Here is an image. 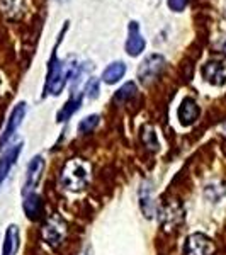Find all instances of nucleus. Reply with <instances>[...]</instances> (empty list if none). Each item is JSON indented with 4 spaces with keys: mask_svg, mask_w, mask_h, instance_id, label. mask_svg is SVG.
<instances>
[{
    "mask_svg": "<svg viewBox=\"0 0 226 255\" xmlns=\"http://www.w3.org/2000/svg\"><path fill=\"white\" fill-rule=\"evenodd\" d=\"M90 172H92V167H90L87 160L72 158L61 168L60 182L68 191H84L90 182Z\"/></svg>",
    "mask_w": 226,
    "mask_h": 255,
    "instance_id": "nucleus-1",
    "label": "nucleus"
},
{
    "mask_svg": "<svg viewBox=\"0 0 226 255\" xmlns=\"http://www.w3.org/2000/svg\"><path fill=\"white\" fill-rule=\"evenodd\" d=\"M56 48H55V51H53L51 60H49V65H48V77H46V84H44V96H48V94H51V96H60V94L63 92L65 85H67L68 79H72L73 70H75V65H68L67 61L58 60Z\"/></svg>",
    "mask_w": 226,
    "mask_h": 255,
    "instance_id": "nucleus-2",
    "label": "nucleus"
},
{
    "mask_svg": "<svg viewBox=\"0 0 226 255\" xmlns=\"http://www.w3.org/2000/svg\"><path fill=\"white\" fill-rule=\"evenodd\" d=\"M41 235H43V240L49 247H58L65 240V237H67V223L58 215L49 216L46 223L43 225Z\"/></svg>",
    "mask_w": 226,
    "mask_h": 255,
    "instance_id": "nucleus-3",
    "label": "nucleus"
},
{
    "mask_svg": "<svg viewBox=\"0 0 226 255\" xmlns=\"http://www.w3.org/2000/svg\"><path fill=\"white\" fill-rule=\"evenodd\" d=\"M165 68V60H163L162 55H150L143 60V63L139 65L138 68V79L141 84H151L160 73Z\"/></svg>",
    "mask_w": 226,
    "mask_h": 255,
    "instance_id": "nucleus-4",
    "label": "nucleus"
},
{
    "mask_svg": "<svg viewBox=\"0 0 226 255\" xmlns=\"http://www.w3.org/2000/svg\"><path fill=\"white\" fill-rule=\"evenodd\" d=\"M216 247L204 233H192L184 245V255H215Z\"/></svg>",
    "mask_w": 226,
    "mask_h": 255,
    "instance_id": "nucleus-5",
    "label": "nucleus"
},
{
    "mask_svg": "<svg viewBox=\"0 0 226 255\" xmlns=\"http://www.w3.org/2000/svg\"><path fill=\"white\" fill-rule=\"evenodd\" d=\"M44 165H46V162H44V158L39 157V155H38V157H34L29 162L27 170H26V180H24V187H22V194L24 196L34 192L36 186H38L41 177H43Z\"/></svg>",
    "mask_w": 226,
    "mask_h": 255,
    "instance_id": "nucleus-6",
    "label": "nucleus"
},
{
    "mask_svg": "<svg viewBox=\"0 0 226 255\" xmlns=\"http://www.w3.org/2000/svg\"><path fill=\"white\" fill-rule=\"evenodd\" d=\"M203 77L208 84L215 85V87H223L226 84V61L209 60L203 67Z\"/></svg>",
    "mask_w": 226,
    "mask_h": 255,
    "instance_id": "nucleus-7",
    "label": "nucleus"
},
{
    "mask_svg": "<svg viewBox=\"0 0 226 255\" xmlns=\"http://www.w3.org/2000/svg\"><path fill=\"white\" fill-rule=\"evenodd\" d=\"M24 116H26V104H24V102H19V104L12 109L9 121H7V125H5V129H3V133L0 134V150H2V148L10 141V138L15 134V131L19 129Z\"/></svg>",
    "mask_w": 226,
    "mask_h": 255,
    "instance_id": "nucleus-8",
    "label": "nucleus"
},
{
    "mask_svg": "<svg viewBox=\"0 0 226 255\" xmlns=\"http://www.w3.org/2000/svg\"><path fill=\"white\" fill-rule=\"evenodd\" d=\"M20 151H22V143H15V145L7 148L2 153V157H0V187L5 182L9 172L12 170V167L15 165V162H17Z\"/></svg>",
    "mask_w": 226,
    "mask_h": 255,
    "instance_id": "nucleus-9",
    "label": "nucleus"
},
{
    "mask_svg": "<svg viewBox=\"0 0 226 255\" xmlns=\"http://www.w3.org/2000/svg\"><path fill=\"white\" fill-rule=\"evenodd\" d=\"M128 41H126V53L129 56H138L141 55V51L145 49L146 43H145V38L141 36L139 32V26L136 20H131L129 26H128Z\"/></svg>",
    "mask_w": 226,
    "mask_h": 255,
    "instance_id": "nucleus-10",
    "label": "nucleus"
},
{
    "mask_svg": "<svg viewBox=\"0 0 226 255\" xmlns=\"http://www.w3.org/2000/svg\"><path fill=\"white\" fill-rule=\"evenodd\" d=\"M199 106H197V102L194 99L191 97H186L182 102H180L179 109H177V116H179V121L182 126H191L194 125L197 121V118H199Z\"/></svg>",
    "mask_w": 226,
    "mask_h": 255,
    "instance_id": "nucleus-11",
    "label": "nucleus"
},
{
    "mask_svg": "<svg viewBox=\"0 0 226 255\" xmlns=\"http://www.w3.org/2000/svg\"><path fill=\"white\" fill-rule=\"evenodd\" d=\"M22 208H24V213L29 220L36 221L43 216V201L41 197L36 194V192H31V194L24 196V203H22Z\"/></svg>",
    "mask_w": 226,
    "mask_h": 255,
    "instance_id": "nucleus-12",
    "label": "nucleus"
},
{
    "mask_svg": "<svg viewBox=\"0 0 226 255\" xmlns=\"http://www.w3.org/2000/svg\"><path fill=\"white\" fill-rule=\"evenodd\" d=\"M26 10V0H0V12L9 19H19Z\"/></svg>",
    "mask_w": 226,
    "mask_h": 255,
    "instance_id": "nucleus-13",
    "label": "nucleus"
},
{
    "mask_svg": "<svg viewBox=\"0 0 226 255\" xmlns=\"http://www.w3.org/2000/svg\"><path fill=\"white\" fill-rule=\"evenodd\" d=\"M19 250V228L15 225H10L5 232L3 238L2 255H15Z\"/></svg>",
    "mask_w": 226,
    "mask_h": 255,
    "instance_id": "nucleus-14",
    "label": "nucleus"
},
{
    "mask_svg": "<svg viewBox=\"0 0 226 255\" xmlns=\"http://www.w3.org/2000/svg\"><path fill=\"white\" fill-rule=\"evenodd\" d=\"M82 97H84V94H73V96L67 101V104L63 106V109H60L58 116H56V121H58V123L68 121V119L80 109Z\"/></svg>",
    "mask_w": 226,
    "mask_h": 255,
    "instance_id": "nucleus-15",
    "label": "nucleus"
},
{
    "mask_svg": "<svg viewBox=\"0 0 226 255\" xmlns=\"http://www.w3.org/2000/svg\"><path fill=\"white\" fill-rule=\"evenodd\" d=\"M126 73V65L122 63V61H114V63H111L108 68L104 70V73H102V80L106 82V84L113 85L119 82L124 77Z\"/></svg>",
    "mask_w": 226,
    "mask_h": 255,
    "instance_id": "nucleus-16",
    "label": "nucleus"
},
{
    "mask_svg": "<svg viewBox=\"0 0 226 255\" xmlns=\"http://www.w3.org/2000/svg\"><path fill=\"white\" fill-rule=\"evenodd\" d=\"M139 199H141V211L145 213L146 218H151L155 215V209H157V203L153 201V189L148 184L141 187L139 192Z\"/></svg>",
    "mask_w": 226,
    "mask_h": 255,
    "instance_id": "nucleus-17",
    "label": "nucleus"
},
{
    "mask_svg": "<svg viewBox=\"0 0 226 255\" xmlns=\"http://www.w3.org/2000/svg\"><path fill=\"white\" fill-rule=\"evenodd\" d=\"M134 94H136V85H134L133 82H128V84H124L117 90L114 99H116L117 102H124V101H129L131 97H134Z\"/></svg>",
    "mask_w": 226,
    "mask_h": 255,
    "instance_id": "nucleus-18",
    "label": "nucleus"
},
{
    "mask_svg": "<svg viewBox=\"0 0 226 255\" xmlns=\"http://www.w3.org/2000/svg\"><path fill=\"white\" fill-rule=\"evenodd\" d=\"M97 125H99V116H97V114H92V116L84 118L79 123V131L82 134H87V133H90V131L96 129Z\"/></svg>",
    "mask_w": 226,
    "mask_h": 255,
    "instance_id": "nucleus-19",
    "label": "nucleus"
},
{
    "mask_svg": "<svg viewBox=\"0 0 226 255\" xmlns=\"http://www.w3.org/2000/svg\"><path fill=\"white\" fill-rule=\"evenodd\" d=\"M143 141H145V145L148 148H151V150H157L158 148V138L157 134H155V131L151 129L150 126H145L143 128Z\"/></svg>",
    "mask_w": 226,
    "mask_h": 255,
    "instance_id": "nucleus-20",
    "label": "nucleus"
},
{
    "mask_svg": "<svg viewBox=\"0 0 226 255\" xmlns=\"http://www.w3.org/2000/svg\"><path fill=\"white\" fill-rule=\"evenodd\" d=\"M85 96L89 99H97L99 97V80L97 79H90L87 84H85Z\"/></svg>",
    "mask_w": 226,
    "mask_h": 255,
    "instance_id": "nucleus-21",
    "label": "nucleus"
},
{
    "mask_svg": "<svg viewBox=\"0 0 226 255\" xmlns=\"http://www.w3.org/2000/svg\"><path fill=\"white\" fill-rule=\"evenodd\" d=\"M189 0H167V5L170 10L174 12H182L187 7Z\"/></svg>",
    "mask_w": 226,
    "mask_h": 255,
    "instance_id": "nucleus-22",
    "label": "nucleus"
},
{
    "mask_svg": "<svg viewBox=\"0 0 226 255\" xmlns=\"http://www.w3.org/2000/svg\"><path fill=\"white\" fill-rule=\"evenodd\" d=\"M82 255H92V249H90V247H87V249H85L84 252H82Z\"/></svg>",
    "mask_w": 226,
    "mask_h": 255,
    "instance_id": "nucleus-23",
    "label": "nucleus"
},
{
    "mask_svg": "<svg viewBox=\"0 0 226 255\" xmlns=\"http://www.w3.org/2000/svg\"><path fill=\"white\" fill-rule=\"evenodd\" d=\"M223 51H225V55H226V43L223 44Z\"/></svg>",
    "mask_w": 226,
    "mask_h": 255,
    "instance_id": "nucleus-24",
    "label": "nucleus"
}]
</instances>
